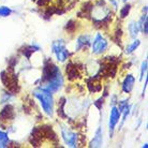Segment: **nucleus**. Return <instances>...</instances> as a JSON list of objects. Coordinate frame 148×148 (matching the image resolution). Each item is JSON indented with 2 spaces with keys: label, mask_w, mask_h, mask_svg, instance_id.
Returning <instances> with one entry per match:
<instances>
[{
  "label": "nucleus",
  "mask_w": 148,
  "mask_h": 148,
  "mask_svg": "<svg viewBox=\"0 0 148 148\" xmlns=\"http://www.w3.org/2000/svg\"><path fill=\"white\" fill-rule=\"evenodd\" d=\"M34 96L40 101L43 111L48 116H53L54 114V98H53L52 92H49L45 89L39 88L34 91Z\"/></svg>",
  "instance_id": "nucleus-1"
},
{
  "label": "nucleus",
  "mask_w": 148,
  "mask_h": 148,
  "mask_svg": "<svg viewBox=\"0 0 148 148\" xmlns=\"http://www.w3.org/2000/svg\"><path fill=\"white\" fill-rule=\"evenodd\" d=\"M53 53L56 55V58L60 62H64L68 59L69 52L66 47V42L63 40H57L54 41L52 44Z\"/></svg>",
  "instance_id": "nucleus-2"
},
{
  "label": "nucleus",
  "mask_w": 148,
  "mask_h": 148,
  "mask_svg": "<svg viewBox=\"0 0 148 148\" xmlns=\"http://www.w3.org/2000/svg\"><path fill=\"white\" fill-rule=\"evenodd\" d=\"M108 47V42L103 37L101 34H97V36L93 39L92 42V53L96 55H100L102 53H104Z\"/></svg>",
  "instance_id": "nucleus-3"
},
{
  "label": "nucleus",
  "mask_w": 148,
  "mask_h": 148,
  "mask_svg": "<svg viewBox=\"0 0 148 148\" xmlns=\"http://www.w3.org/2000/svg\"><path fill=\"white\" fill-rule=\"evenodd\" d=\"M61 136H62L63 141L67 146H69V147H76L77 146V134L73 131H71L69 128H66V127L61 128Z\"/></svg>",
  "instance_id": "nucleus-4"
},
{
  "label": "nucleus",
  "mask_w": 148,
  "mask_h": 148,
  "mask_svg": "<svg viewBox=\"0 0 148 148\" xmlns=\"http://www.w3.org/2000/svg\"><path fill=\"white\" fill-rule=\"evenodd\" d=\"M120 116H121V112L119 111L118 108L113 106L111 110V113H110V120H108V128H110V133H111V135L113 134L115 128L117 126V123L119 122Z\"/></svg>",
  "instance_id": "nucleus-5"
},
{
  "label": "nucleus",
  "mask_w": 148,
  "mask_h": 148,
  "mask_svg": "<svg viewBox=\"0 0 148 148\" xmlns=\"http://www.w3.org/2000/svg\"><path fill=\"white\" fill-rule=\"evenodd\" d=\"M134 83H135V77L132 74H128L126 78H125L123 83H122V90H123V92H131V90L133 89Z\"/></svg>",
  "instance_id": "nucleus-6"
},
{
  "label": "nucleus",
  "mask_w": 148,
  "mask_h": 148,
  "mask_svg": "<svg viewBox=\"0 0 148 148\" xmlns=\"http://www.w3.org/2000/svg\"><path fill=\"white\" fill-rule=\"evenodd\" d=\"M102 143H103V132L101 128H99L93 136V140L90 143V147H100L102 146Z\"/></svg>",
  "instance_id": "nucleus-7"
},
{
  "label": "nucleus",
  "mask_w": 148,
  "mask_h": 148,
  "mask_svg": "<svg viewBox=\"0 0 148 148\" xmlns=\"http://www.w3.org/2000/svg\"><path fill=\"white\" fill-rule=\"evenodd\" d=\"M128 31H129L130 37L132 38V39H136L137 34L140 32V28H138L137 23L134 22V21H131L129 23V25H128Z\"/></svg>",
  "instance_id": "nucleus-8"
},
{
  "label": "nucleus",
  "mask_w": 148,
  "mask_h": 148,
  "mask_svg": "<svg viewBox=\"0 0 148 148\" xmlns=\"http://www.w3.org/2000/svg\"><path fill=\"white\" fill-rule=\"evenodd\" d=\"M89 42H90V36L88 34H83L81 37H78L76 40V44H75V51H78L79 48L88 44Z\"/></svg>",
  "instance_id": "nucleus-9"
},
{
  "label": "nucleus",
  "mask_w": 148,
  "mask_h": 148,
  "mask_svg": "<svg viewBox=\"0 0 148 148\" xmlns=\"http://www.w3.org/2000/svg\"><path fill=\"white\" fill-rule=\"evenodd\" d=\"M147 15L145 14L143 15L140 19V22L137 23V25H138V28H140V31H142L143 34H147Z\"/></svg>",
  "instance_id": "nucleus-10"
},
{
  "label": "nucleus",
  "mask_w": 148,
  "mask_h": 148,
  "mask_svg": "<svg viewBox=\"0 0 148 148\" xmlns=\"http://www.w3.org/2000/svg\"><path fill=\"white\" fill-rule=\"evenodd\" d=\"M141 45V41L138 40V39H135V40L132 42V43H130L126 48V53L129 55V54H132L134 51H136V48L138 47Z\"/></svg>",
  "instance_id": "nucleus-11"
},
{
  "label": "nucleus",
  "mask_w": 148,
  "mask_h": 148,
  "mask_svg": "<svg viewBox=\"0 0 148 148\" xmlns=\"http://www.w3.org/2000/svg\"><path fill=\"white\" fill-rule=\"evenodd\" d=\"M8 144H9V135L0 130V148L7 147Z\"/></svg>",
  "instance_id": "nucleus-12"
},
{
  "label": "nucleus",
  "mask_w": 148,
  "mask_h": 148,
  "mask_svg": "<svg viewBox=\"0 0 148 148\" xmlns=\"http://www.w3.org/2000/svg\"><path fill=\"white\" fill-rule=\"evenodd\" d=\"M12 13V10L8 7H0V16L2 17H5V16H9V15Z\"/></svg>",
  "instance_id": "nucleus-13"
},
{
  "label": "nucleus",
  "mask_w": 148,
  "mask_h": 148,
  "mask_svg": "<svg viewBox=\"0 0 148 148\" xmlns=\"http://www.w3.org/2000/svg\"><path fill=\"white\" fill-rule=\"evenodd\" d=\"M146 72H147V60H145L142 62L141 66V77H140V81H142L144 76H146Z\"/></svg>",
  "instance_id": "nucleus-14"
},
{
  "label": "nucleus",
  "mask_w": 148,
  "mask_h": 148,
  "mask_svg": "<svg viewBox=\"0 0 148 148\" xmlns=\"http://www.w3.org/2000/svg\"><path fill=\"white\" fill-rule=\"evenodd\" d=\"M130 9H131V7L128 4V5H125V7L120 10V16H121L122 18H125L126 16H128V14H129V12H130Z\"/></svg>",
  "instance_id": "nucleus-15"
},
{
  "label": "nucleus",
  "mask_w": 148,
  "mask_h": 148,
  "mask_svg": "<svg viewBox=\"0 0 148 148\" xmlns=\"http://www.w3.org/2000/svg\"><path fill=\"white\" fill-rule=\"evenodd\" d=\"M122 1H128V0H122Z\"/></svg>",
  "instance_id": "nucleus-16"
}]
</instances>
